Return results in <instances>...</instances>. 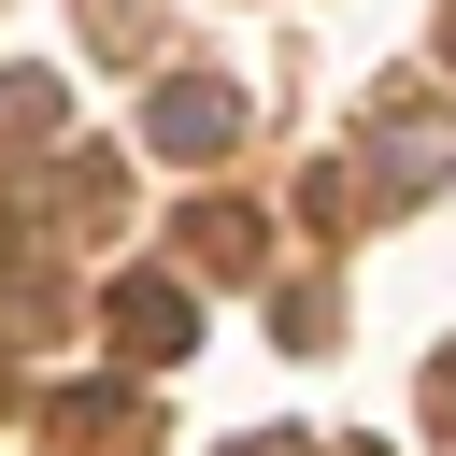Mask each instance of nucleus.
Wrapping results in <instances>:
<instances>
[{
	"label": "nucleus",
	"instance_id": "obj_3",
	"mask_svg": "<svg viewBox=\"0 0 456 456\" xmlns=\"http://www.w3.org/2000/svg\"><path fill=\"white\" fill-rule=\"evenodd\" d=\"M185 256L242 285V271H256V214H242V200H200V214H185Z\"/></svg>",
	"mask_w": 456,
	"mask_h": 456
},
{
	"label": "nucleus",
	"instance_id": "obj_4",
	"mask_svg": "<svg viewBox=\"0 0 456 456\" xmlns=\"http://www.w3.org/2000/svg\"><path fill=\"white\" fill-rule=\"evenodd\" d=\"M242 456H299V442H242Z\"/></svg>",
	"mask_w": 456,
	"mask_h": 456
},
{
	"label": "nucleus",
	"instance_id": "obj_2",
	"mask_svg": "<svg viewBox=\"0 0 456 456\" xmlns=\"http://www.w3.org/2000/svg\"><path fill=\"white\" fill-rule=\"evenodd\" d=\"M114 342H128L142 370H171V356L200 342V314H185V285H171V271H128V285H114Z\"/></svg>",
	"mask_w": 456,
	"mask_h": 456
},
{
	"label": "nucleus",
	"instance_id": "obj_1",
	"mask_svg": "<svg viewBox=\"0 0 456 456\" xmlns=\"http://www.w3.org/2000/svg\"><path fill=\"white\" fill-rule=\"evenodd\" d=\"M228 142H242V86L171 71V86H157V157H228Z\"/></svg>",
	"mask_w": 456,
	"mask_h": 456
}]
</instances>
